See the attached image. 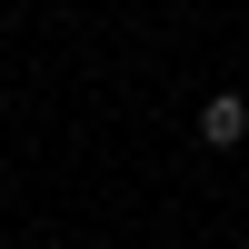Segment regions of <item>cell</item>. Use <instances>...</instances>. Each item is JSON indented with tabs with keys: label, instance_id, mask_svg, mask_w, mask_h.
Returning a JSON list of instances; mask_svg holds the SVG:
<instances>
[{
	"label": "cell",
	"instance_id": "1",
	"mask_svg": "<svg viewBox=\"0 0 249 249\" xmlns=\"http://www.w3.org/2000/svg\"><path fill=\"white\" fill-rule=\"evenodd\" d=\"M190 130H199V150H239V140H249V100H239V90H210Z\"/></svg>",
	"mask_w": 249,
	"mask_h": 249
}]
</instances>
